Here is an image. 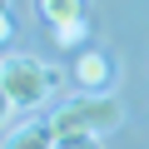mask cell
Returning <instances> with one entry per match:
<instances>
[{
    "label": "cell",
    "instance_id": "cell-1",
    "mask_svg": "<svg viewBox=\"0 0 149 149\" xmlns=\"http://www.w3.org/2000/svg\"><path fill=\"white\" fill-rule=\"evenodd\" d=\"M119 124H124V104H119L114 95H104V90H85V95L65 100V104L50 114V129H55L60 139H70V134H95V139H104V134L119 129Z\"/></svg>",
    "mask_w": 149,
    "mask_h": 149
},
{
    "label": "cell",
    "instance_id": "cell-2",
    "mask_svg": "<svg viewBox=\"0 0 149 149\" xmlns=\"http://www.w3.org/2000/svg\"><path fill=\"white\" fill-rule=\"evenodd\" d=\"M0 80H5L10 104L30 114V109H40V104L60 90V80H65V74H60L55 65L35 60V55H5V60H0Z\"/></svg>",
    "mask_w": 149,
    "mask_h": 149
},
{
    "label": "cell",
    "instance_id": "cell-3",
    "mask_svg": "<svg viewBox=\"0 0 149 149\" xmlns=\"http://www.w3.org/2000/svg\"><path fill=\"white\" fill-rule=\"evenodd\" d=\"M40 20L55 30L60 45H80L90 35V0H40Z\"/></svg>",
    "mask_w": 149,
    "mask_h": 149
},
{
    "label": "cell",
    "instance_id": "cell-4",
    "mask_svg": "<svg viewBox=\"0 0 149 149\" xmlns=\"http://www.w3.org/2000/svg\"><path fill=\"white\" fill-rule=\"evenodd\" d=\"M55 144H60V134L50 129V119L45 124H20V129L5 134V149H55Z\"/></svg>",
    "mask_w": 149,
    "mask_h": 149
},
{
    "label": "cell",
    "instance_id": "cell-5",
    "mask_svg": "<svg viewBox=\"0 0 149 149\" xmlns=\"http://www.w3.org/2000/svg\"><path fill=\"white\" fill-rule=\"evenodd\" d=\"M74 80H80L85 90H104V80H109V65H104V55L85 50L80 60H74Z\"/></svg>",
    "mask_w": 149,
    "mask_h": 149
},
{
    "label": "cell",
    "instance_id": "cell-6",
    "mask_svg": "<svg viewBox=\"0 0 149 149\" xmlns=\"http://www.w3.org/2000/svg\"><path fill=\"white\" fill-rule=\"evenodd\" d=\"M55 149H104V139H95V134H70V139H60Z\"/></svg>",
    "mask_w": 149,
    "mask_h": 149
},
{
    "label": "cell",
    "instance_id": "cell-7",
    "mask_svg": "<svg viewBox=\"0 0 149 149\" xmlns=\"http://www.w3.org/2000/svg\"><path fill=\"white\" fill-rule=\"evenodd\" d=\"M15 35V15H10V0H0V45H10Z\"/></svg>",
    "mask_w": 149,
    "mask_h": 149
},
{
    "label": "cell",
    "instance_id": "cell-8",
    "mask_svg": "<svg viewBox=\"0 0 149 149\" xmlns=\"http://www.w3.org/2000/svg\"><path fill=\"white\" fill-rule=\"evenodd\" d=\"M10 114H15V104H10V95H5V80H0V124H5Z\"/></svg>",
    "mask_w": 149,
    "mask_h": 149
}]
</instances>
